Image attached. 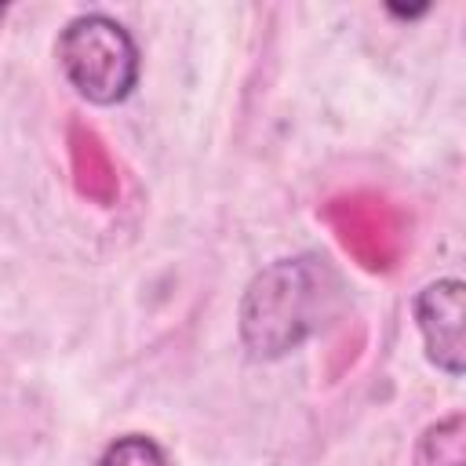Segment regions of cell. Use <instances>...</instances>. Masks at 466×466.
<instances>
[{"label":"cell","instance_id":"5","mask_svg":"<svg viewBox=\"0 0 466 466\" xmlns=\"http://www.w3.org/2000/svg\"><path fill=\"white\" fill-rule=\"evenodd\" d=\"M98 466H171V462H167V451L153 437H146V433H124V437H116L102 451Z\"/></svg>","mask_w":466,"mask_h":466},{"label":"cell","instance_id":"4","mask_svg":"<svg viewBox=\"0 0 466 466\" xmlns=\"http://www.w3.org/2000/svg\"><path fill=\"white\" fill-rule=\"evenodd\" d=\"M419 466H466V430H462V415H448L433 426H426V433L419 437V451H415Z\"/></svg>","mask_w":466,"mask_h":466},{"label":"cell","instance_id":"1","mask_svg":"<svg viewBox=\"0 0 466 466\" xmlns=\"http://www.w3.org/2000/svg\"><path fill=\"white\" fill-rule=\"evenodd\" d=\"M339 277L317 255L277 258L251 277L240 299V339L251 357L273 360L299 350L328 317Z\"/></svg>","mask_w":466,"mask_h":466},{"label":"cell","instance_id":"2","mask_svg":"<svg viewBox=\"0 0 466 466\" xmlns=\"http://www.w3.org/2000/svg\"><path fill=\"white\" fill-rule=\"evenodd\" d=\"M55 55L69 87L91 106H116L138 84V47L109 15H76L62 29Z\"/></svg>","mask_w":466,"mask_h":466},{"label":"cell","instance_id":"3","mask_svg":"<svg viewBox=\"0 0 466 466\" xmlns=\"http://www.w3.org/2000/svg\"><path fill=\"white\" fill-rule=\"evenodd\" d=\"M415 320H419L430 364H437L448 379H459L466 368V342H462L466 284L459 277L426 284L415 299Z\"/></svg>","mask_w":466,"mask_h":466},{"label":"cell","instance_id":"6","mask_svg":"<svg viewBox=\"0 0 466 466\" xmlns=\"http://www.w3.org/2000/svg\"><path fill=\"white\" fill-rule=\"evenodd\" d=\"M0 18H4V7H0Z\"/></svg>","mask_w":466,"mask_h":466}]
</instances>
